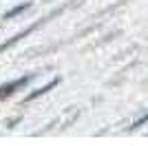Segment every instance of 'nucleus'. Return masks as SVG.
<instances>
[{"mask_svg":"<svg viewBox=\"0 0 148 146\" xmlns=\"http://www.w3.org/2000/svg\"><path fill=\"white\" fill-rule=\"evenodd\" d=\"M146 122H148V113H146V115L142 117V120H137L135 124H133V128H137V126H142V124H146Z\"/></svg>","mask_w":148,"mask_h":146,"instance_id":"f03ea898","label":"nucleus"},{"mask_svg":"<svg viewBox=\"0 0 148 146\" xmlns=\"http://www.w3.org/2000/svg\"><path fill=\"white\" fill-rule=\"evenodd\" d=\"M27 82H29V78H22V80H13L11 84L2 86V89H0V100H2V97H7V95H11V93L16 91V89H20V86H25Z\"/></svg>","mask_w":148,"mask_h":146,"instance_id":"f257e3e1","label":"nucleus"}]
</instances>
